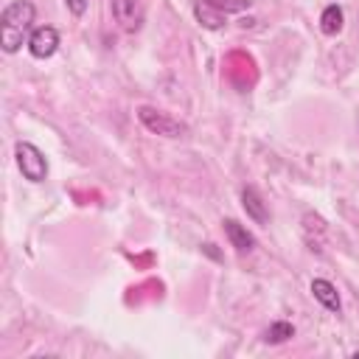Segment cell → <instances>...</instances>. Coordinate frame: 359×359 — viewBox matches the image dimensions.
<instances>
[{"instance_id":"1","label":"cell","mask_w":359,"mask_h":359,"mask_svg":"<svg viewBox=\"0 0 359 359\" xmlns=\"http://www.w3.org/2000/svg\"><path fill=\"white\" fill-rule=\"evenodd\" d=\"M34 14H36V8H34L31 0H14L3 8V14H0V45H3L6 53L20 50L22 39H25L31 22H34Z\"/></svg>"},{"instance_id":"2","label":"cell","mask_w":359,"mask_h":359,"mask_svg":"<svg viewBox=\"0 0 359 359\" xmlns=\"http://www.w3.org/2000/svg\"><path fill=\"white\" fill-rule=\"evenodd\" d=\"M137 121H140L149 132L163 135V137H182V135L188 132L185 123H180L177 118H171L168 112L154 109V107H140V109H137Z\"/></svg>"},{"instance_id":"3","label":"cell","mask_w":359,"mask_h":359,"mask_svg":"<svg viewBox=\"0 0 359 359\" xmlns=\"http://www.w3.org/2000/svg\"><path fill=\"white\" fill-rule=\"evenodd\" d=\"M14 154H17V165H20V171H22L25 180H31V182H42V180L48 177L45 154H42L34 143L20 140V143L14 146Z\"/></svg>"},{"instance_id":"4","label":"cell","mask_w":359,"mask_h":359,"mask_svg":"<svg viewBox=\"0 0 359 359\" xmlns=\"http://www.w3.org/2000/svg\"><path fill=\"white\" fill-rule=\"evenodd\" d=\"M112 17L123 31H137L143 25V3L140 0H112Z\"/></svg>"},{"instance_id":"5","label":"cell","mask_w":359,"mask_h":359,"mask_svg":"<svg viewBox=\"0 0 359 359\" xmlns=\"http://www.w3.org/2000/svg\"><path fill=\"white\" fill-rule=\"evenodd\" d=\"M56 48H59V34H56V28H50V25H39V28L28 36V50H31V56H36V59L53 56Z\"/></svg>"},{"instance_id":"6","label":"cell","mask_w":359,"mask_h":359,"mask_svg":"<svg viewBox=\"0 0 359 359\" xmlns=\"http://www.w3.org/2000/svg\"><path fill=\"white\" fill-rule=\"evenodd\" d=\"M224 236L230 238V244H233L238 252H250V250L255 247L252 233H250L244 224H238L236 219H224Z\"/></svg>"},{"instance_id":"7","label":"cell","mask_w":359,"mask_h":359,"mask_svg":"<svg viewBox=\"0 0 359 359\" xmlns=\"http://www.w3.org/2000/svg\"><path fill=\"white\" fill-rule=\"evenodd\" d=\"M311 294L314 300H320L328 311H339V294H337V286L325 278H314L311 280Z\"/></svg>"},{"instance_id":"8","label":"cell","mask_w":359,"mask_h":359,"mask_svg":"<svg viewBox=\"0 0 359 359\" xmlns=\"http://www.w3.org/2000/svg\"><path fill=\"white\" fill-rule=\"evenodd\" d=\"M241 205H244V210H247V216H250L252 222H258V224H266L269 213H266V208H264V199L258 196V191H255V188H244V191H241Z\"/></svg>"},{"instance_id":"9","label":"cell","mask_w":359,"mask_h":359,"mask_svg":"<svg viewBox=\"0 0 359 359\" xmlns=\"http://www.w3.org/2000/svg\"><path fill=\"white\" fill-rule=\"evenodd\" d=\"M342 20H345V14H342V8H339L337 3L325 6L323 17H320V28H323V34H328V36L339 34V31H342Z\"/></svg>"},{"instance_id":"10","label":"cell","mask_w":359,"mask_h":359,"mask_svg":"<svg viewBox=\"0 0 359 359\" xmlns=\"http://www.w3.org/2000/svg\"><path fill=\"white\" fill-rule=\"evenodd\" d=\"M194 14H196L199 25H205V28H222V25H224L222 11H216V8H213V6H208L205 0H199V3L194 6Z\"/></svg>"},{"instance_id":"11","label":"cell","mask_w":359,"mask_h":359,"mask_svg":"<svg viewBox=\"0 0 359 359\" xmlns=\"http://www.w3.org/2000/svg\"><path fill=\"white\" fill-rule=\"evenodd\" d=\"M292 337H294V325L286 323V320H278L264 331V342H269V345H280V342H286Z\"/></svg>"},{"instance_id":"12","label":"cell","mask_w":359,"mask_h":359,"mask_svg":"<svg viewBox=\"0 0 359 359\" xmlns=\"http://www.w3.org/2000/svg\"><path fill=\"white\" fill-rule=\"evenodd\" d=\"M205 3L213 6V8L222 11V14H236V11L250 8V0H205Z\"/></svg>"},{"instance_id":"13","label":"cell","mask_w":359,"mask_h":359,"mask_svg":"<svg viewBox=\"0 0 359 359\" xmlns=\"http://www.w3.org/2000/svg\"><path fill=\"white\" fill-rule=\"evenodd\" d=\"M67 3V8L76 14V17H81L84 11H87V0H65Z\"/></svg>"}]
</instances>
